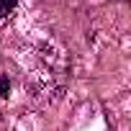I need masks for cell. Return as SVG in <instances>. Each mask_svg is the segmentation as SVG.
<instances>
[{"mask_svg": "<svg viewBox=\"0 0 131 131\" xmlns=\"http://www.w3.org/2000/svg\"><path fill=\"white\" fill-rule=\"evenodd\" d=\"M8 90H10L8 77H3V75H0V98H5V95H8Z\"/></svg>", "mask_w": 131, "mask_h": 131, "instance_id": "7a4b0ae2", "label": "cell"}, {"mask_svg": "<svg viewBox=\"0 0 131 131\" xmlns=\"http://www.w3.org/2000/svg\"><path fill=\"white\" fill-rule=\"evenodd\" d=\"M18 0H0V16H8L13 8H16Z\"/></svg>", "mask_w": 131, "mask_h": 131, "instance_id": "6da1fadb", "label": "cell"}]
</instances>
